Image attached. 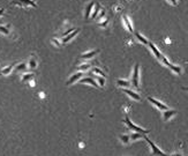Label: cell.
<instances>
[{
	"instance_id": "cell-23",
	"label": "cell",
	"mask_w": 188,
	"mask_h": 156,
	"mask_svg": "<svg viewBox=\"0 0 188 156\" xmlns=\"http://www.w3.org/2000/svg\"><path fill=\"white\" fill-rule=\"evenodd\" d=\"M27 65H28V67H29L30 69H36V68H37V60H36V58H35V57H31L30 60H29V62H28Z\"/></svg>"
},
{
	"instance_id": "cell-20",
	"label": "cell",
	"mask_w": 188,
	"mask_h": 156,
	"mask_svg": "<svg viewBox=\"0 0 188 156\" xmlns=\"http://www.w3.org/2000/svg\"><path fill=\"white\" fill-rule=\"evenodd\" d=\"M27 68H28L27 64L26 62H21V64H17L15 66V72H24V71H27Z\"/></svg>"
},
{
	"instance_id": "cell-14",
	"label": "cell",
	"mask_w": 188,
	"mask_h": 156,
	"mask_svg": "<svg viewBox=\"0 0 188 156\" xmlns=\"http://www.w3.org/2000/svg\"><path fill=\"white\" fill-rule=\"evenodd\" d=\"M95 6V1H91V2H89V5L87 6V8H86V12H84V20L87 21L89 17H90V15H91V12H93V8H94Z\"/></svg>"
},
{
	"instance_id": "cell-12",
	"label": "cell",
	"mask_w": 188,
	"mask_h": 156,
	"mask_svg": "<svg viewBox=\"0 0 188 156\" xmlns=\"http://www.w3.org/2000/svg\"><path fill=\"white\" fill-rule=\"evenodd\" d=\"M98 52H99L98 50H91V51H89V52L82 53V55L80 56V58H81V59H91V58H94Z\"/></svg>"
},
{
	"instance_id": "cell-33",
	"label": "cell",
	"mask_w": 188,
	"mask_h": 156,
	"mask_svg": "<svg viewBox=\"0 0 188 156\" xmlns=\"http://www.w3.org/2000/svg\"><path fill=\"white\" fill-rule=\"evenodd\" d=\"M170 3H172L173 6H177L178 5V0H167Z\"/></svg>"
},
{
	"instance_id": "cell-27",
	"label": "cell",
	"mask_w": 188,
	"mask_h": 156,
	"mask_svg": "<svg viewBox=\"0 0 188 156\" xmlns=\"http://www.w3.org/2000/svg\"><path fill=\"white\" fill-rule=\"evenodd\" d=\"M96 80H97V83H99V86H100L102 88L105 86V78L99 76V75H96Z\"/></svg>"
},
{
	"instance_id": "cell-30",
	"label": "cell",
	"mask_w": 188,
	"mask_h": 156,
	"mask_svg": "<svg viewBox=\"0 0 188 156\" xmlns=\"http://www.w3.org/2000/svg\"><path fill=\"white\" fill-rule=\"evenodd\" d=\"M109 24V20H105L104 22H99L98 23V27H102V28H104V27H106Z\"/></svg>"
},
{
	"instance_id": "cell-32",
	"label": "cell",
	"mask_w": 188,
	"mask_h": 156,
	"mask_svg": "<svg viewBox=\"0 0 188 156\" xmlns=\"http://www.w3.org/2000/svg\"><path fill=\"white\" fill-rule=\"evenodd\" d=\"M52 43H53V44H56L57 46H60V45H61V43H60V42H58L56 38H52Z\"/></svg>"
},
{
	"instance_id": "cell-31",
	"label": "cell",
	"mask_w": 188,
	"mask_h": 156,
	"mask_svg": "<svg viewBox=\"0 0 188 156\" xmlns=\"http://www.w3.org/2000/svg\"><path fill=\"white\" fill-rule=\"evenodd\" d=\"M74 29H75V28H69L68 30H67V31H65V32H63V36H61V37H65V36H67V35H68L69 32H72V31L74 30Z\"/></svg>"
},
{
	"instance_id": "cell-1",
	"label": "cell",
	"mask_w": 188,
	"mask_h": 156,
	"mask_svg": "<svg viewBox=\"0 0 188 156\" xmlns=\"http://www.w3.org/2000/svg\"><path fill=\"white\" fill-rule=\"evenodd\" d=\"M130 85L134 88L140 89V65L139 64H135V66H134L132 79H130Z\"/></svg>"
},
{
	"instance_id": "cell-35",
	"label": "cell",
	"mask_w": 188,
	"mask_h": 156,
	"mask_svg": "<svg viewBox=\"0 0 188 156\" xmlns=\"http://www.w3.org/2000/svg\"><path fill=\"white\" fill-rule=\"evenodd\" d=\"M170 156H182V154H180V153H175V154H171Z\"/></svg>"
},
{
	"instance_id": "cell-21",
	"label": "cell",
	"mask_w": 188,
	"mask_h": 156,
	"mask_svg": "<svg viewBox=\"0 0 188 156\" xmlns=\"http://www.w3.org/2000/svg\"><path fill=\"white\" fill-rule=\"evenodd\" d=\"M90 68H91V64H89V62H86V64L77 66V71H80V72H84V71H88Z\"/></svg>"
},
{
	"instance_id": "cell-29",
	"label": "cell",
	"mask_w": 188,
	"mask_h": 156,
	"mask_svg": "<svg viewBox=\"0 0 188 156\" xmlns=\"http://www.w3.org/2000/svg\"><path fill=\"white\" fill-rule=\"evenodd\" d=\"M105 15V9L104 8H100V14L96 16V20H102V17Z\"/></svg>"
},
{
	"instance_id": "cell-25",
	"label": "cell",
	"mask_w": 188,
	"mask_h": 156,
	"mask_svg": "<svg viewBox=\"0 0 188 156\" xmlns=\"http://www.w3.org/2000/svg\"><path fill=\"white\" fill-rule=\"evenodd\" d=\"M91 72L95 73L96 75H99V76H103V78H105L106 79V74L102 71V69H99V68H97V67H94V68H91Z\"/></svg>"
},
{
	"instance_id": "cell-15",
	"label": "cell",
	"mask_w": 188,
	"mask_h": 156,
	"mask_svg": "<svg viewBox=\"0 0 188 156\" xmlns=\"http://www.w3.org/2000/svg\"><path fill=\"white\" fill-rule=\"evenodd\" d=\"M117 85H118L120 88H123V89H125V88H130V87H132L130 81L124 80V79H118V80H117Z\"/></svg>"
},
{
	"instance_id": "cell-24",
	"label": "cell",
	"mask_w": 188,
	"mask_h": 156,
	"mask_svg": "<svg viewBox=\"0 0 188 156\" xmlns=\"http://www.w3.org/2000/svg\"><path fill=\"white\" fill-rule=\"evenodd\" d=\"M33 78H35V74H33V73H30V74H23V75H22V81H23V82H29V81L33 80Z\"/></svg>"
},
{
	"instance_id": "cell-11",
	"label": "cell",
	"mask_w": 188,
	"mask_h": 156,
	"mask_svg": "<svg viewBox=\"0 0 188 156\" xmlns=\"http://www.w3.org/2000/svg\"><path fill=\"white\" fill-rule=\"evenodd\" d=\"M124 93L127 94V95H128L130 98H133L134 101H141V96L136 93V92L130 90L129 88H125V89H124Z\"/></svg>"
},
{
	"instance_id": "cell-3",
	"label": "cell",
	"mask_w": 188,
	"mask_h": 156,
	"mask_svg": "<svg viewBox=\"0 0 188 156\" xmlns=\"http://www.w3.org/2000/svg\"><path fill=\"white\" fill-rule=\"evenodd\" d=\"M143 139H146V141L148 142V145L150 146V148H151V154L152 156H170L167 155V154H165V153H163L158 147H157L156 145L148 138V136H146V135H143Z\"/></svg>"
},
{
	"instance_id": "cell-26",
	"label": "cell",
	"mask_w": 188,
	"mask_h": 156,
	"mask_svg": "<svg viewBox=\"0 0 188 156\" xmlns=\"http://www.w3.org/2000/svg\"><path fill=\"white\" fill-rule=\"evenodd\" d=\"M143 135H146V134H141V133L135 132V133H133L132 135H129V138H130V141H132V140H133V141H135V140H139V139L143 138Z\"/></svg>"
},
{
	"instance_id": "cell-5",
	"label": "cell",
	"mask_w": 188,
	"mask_h": 156,
	"mask_svg": "<svg viewBox=\"0 0 188 156\" xmlns=\"http://www.w3.org/2000/svg\"><path fill=\"white\" fill-rule=\"evenodd\" d=\"M147 99L151 103V104H154L155 106H156L158 110H160V111H165V110H167L169 109V106L166 105V104H164L163 102H160V101H158L156 98H154V97H150V96H148L147 97Z\"/></svg>"
},
{
	"instance_id": "cell-13",
	"label": "cell",
	"mask_w": 188,
	"mask_h": 156,
	"mask_svg": "<svg viewBox=\"0 0 188 156\" xmlns=\"http://www.w3.org/2000/svg\"><path fill=\"white\" fill-rule=\"evenodd\" d=\"M123 20H124V23H125V27L127 28V30L129 31V32H134L133 24H132V22H130L129 17H128L126 14H124V15H123Z\"/></svg>"
},
{
	"instance_id": "cell-2",
	"label": "cell",
	"mask_w": 188,
	"mask_h": 156,
	"mask_svg": "<svg viewBox=\"0 0 188 156\" xmlns=\"http://www.w3.org/2000/svg\"><path fill=\"white\" fill-rule=\"evenodd\" d=\"M124 123L126 124V126L129 128V129H133L134 132H137V133H141V134H148L150 131L149 129H146V128H142V127H140V126H137L136 124H134L130 119H129V117L128 116H126L125 117V120H124Z\"/></svg>"
},
{
	"instance_id": "cell-22",
	"label": "cell",
	"mask_w": 188,
	"mask_h": 156,
	"mask_svg": "<svg viewBox=\"0 0 188 156\" xmlns=\"http://www.w3.org/2000/svg\"><path fill=\"white\" fill-rule=\"evenodd\" d=\"M119 139H120L121 143H124V145H128V143L130 142V138H129L128 134H121V135L119 136Z\"/></svg>"
},
{
	"instance_id": "cell-4",
	"label": "cell",
	"mask_w": 188,
	"mask_h": 156,
	"mask_svg": "<svg viewBox=\"0 0 188 156\" xmlns=\"http://www.w3.org/2000/svg\"><path fill=\"white\" fill-rule=\"evenodd\" d=\"M12 3L19 7H32V8L37 7V3L33 0H12Z\"/></svg>"
},
{
	"instance_id": "cell-9",
	"label": "cell",
	"mask_w": 188,
	"mask_h": 156,
	"mask_svg": "<svg viewBox=\"0 0 188 156\" xmlns=\"http://www.w3.org/2000/svg\"><path fill=\"white\" fill-rule=\"evenodd\" d=\"M80 32V28H77V29H74V30L72 31V32H69L67 36H65V37H61L63 38V44H66V43H68L69 41H72L77 34Z\"/></svg>"
},
{
	"instance_id": "cell-34",
	"label": "cell",
	"mask_w": 188,
	"mask_h": 156,
	"mask_svg": "<svg viewBox=\"0 0 188 156\" xmlns=\"http://www.w3.org/2000/svg\"><path fill=\"white\" fill-rule=\"evenodd\" d=\"M3 14H5V9H3V8H1V9H0V16H2Z\"/></svg>"
},
{
	"instance_id": "cell-6",
	"label": "cell",
	"mask_w": 188,
	"mask_h": 156,
	"mask_svg": "<svg viewBox=\"0 0 188 156\" xmlns=\"http://www.w3.org/2000/svg\"><path fill=\"white\" fill-rule=\"evenodd\" d=\"M148 46L150 48V50H151V51L154 52V55L156 56V58L160 62H162L163 60H164V59H165V58H166V57H165V56H164V55H163V53H162V52H160V51H159V50L157 49L156 45H155L154 43H151V42H148Z\"/></svg>"
},
{
	"instance_id": "cell-28",
	"label": "cell",
	"mask_w": 188,
	"mask_h": 156,
	"mask_svg": "<svg viewBox=\"0 0 188 156\" xmlns=\"http://www.w3.org/2000/svg\"><path fill=\"white\" fill-rule=\"evenodd\" d=\"M0 32L3 34V35H10V31H9V28L8 26H0Z\"/></svg>"
},
{
	"instance_id": "cell-7",
	"label": "cell",
	"mask_w": 188,
	"mask_h": 156,
	"mask_svg": "<svg viewBox=\"0 0 188 156\" xmlns=\"http://www.w3.org/2000/svg\"><path fill=\"white\" fill-rule=\"evenodd\" d=\"M83 75H84V72H77V73H75V74H73L68 80H67V82H66V86H70V85H73V83H75L76 81H79L81 78H83Z\"/></svg>"
},
{
	"instance_id": "cell-10",
	"label": "cell",
	"mask_w": 188,
	"mask_h": 156,
	"mask_svg": "<svg viewBox=\"0 0 188 156\" xmlns=\"http://www.w3.org/2000/svg\"><path fill=\"white\" fill-rule=\"evenodd\" d=\"M79 82L80 83H86V85H90V86H93L95 88H98V83L95 81L94 79H91V78H81L80 80H79Z\"/></svg>"
},
{
	"instance_id": "cell-17",
	"label": "cell",
	"mask_w": 188,
	"mask_h": 156,
	"mask_svg": "<svg viewBox=\"0 0 188 156\" xmlns=\"http://www.w3.org/2000/svg\"><path fill=\"white\" fill-rule=\"evenodd\" d=\"M167 67H169L171 71H173L175 74H179V75H180V74L182 73V68H181L180 66H175V65H173L172 62H170V65H169Z\"/></svg>"
},
{
	"instance_id": "cell-16",
	"label": "cell",
	"mask_w": 188,
	"mask_h": 156,
	"mask_svg": "<svg viewBox=\"0 0 188 156\" xmlns=\"http://www.w3.org/2000/svg\"><path fill=\"white\" fill-rule=\"evenodd\" d=\"M14 66H15V64H12V65H8V66L3 67V68L0 71V74H1V75H8V74H10V72H12L13 68H14Z\"/></svg>"
},
{
	"instance_id": "cell-8",
	"label": "cell",
	"mask_w": 188,
	"mask_h": 156,
	"mask_svg": "<svg viewBox=\"0 0 188 156\" xmlns=\"http://www.w3.org/2000/svg\"><path fill=\"white\" fill-rule=\"evenodd\" d=\"M177 115V111L175 110H173V109H167V110H165V111H163V119H164V122H169L172 117H174Z\"/></svg>"
},
{
	"instance_id": "cell-18",
	"label": "cell",
	"mask_w": 188,
	"mask_h": 156,
	"mask_svg": "<svg viewBox=\"0 0 188 156\" xmlns=\"http://www.w3.org/2000/svg\"><path fill=\"white\" fill-rule=\"evenodd\" d=\"M135 37H136V38H137V41H139L140 43H142L143 45H148V39H147L143 35H141L140 32H137V31H136V32H135Z\"/></svg>"
},
{
	"instance_id": "cell-19",
	"label": "cell",
	"mask_w": 188,
	"mask_h": 156,
	"mask_svg": "<svg viewBox=\"0 0 188 156\" xmlns=\"http://www.w3.org/2000/svg\"><path fill=\"white\" fill-rule=\"evenodd\" d=\"M100 3L99 2H95V6H94V8H93V13H91V19H95L96 16H97V14H98V12L100 10Z\"/></svg>"
}]
</instances>
